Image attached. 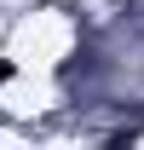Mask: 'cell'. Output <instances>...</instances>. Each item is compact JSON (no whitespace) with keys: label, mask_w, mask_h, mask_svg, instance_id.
I'll list each match as a JSON object with an SVG mask.
<instances>
[{"label":"cell","mask_w":144,"mask_h":150,"mask_svg":"<svg viewBox=\"0 0 144 150\" xmlns=\"http://www.w3.org/2000/svg\"><path fill=\"white\" fill-rule=\"evenodd\" d=\"M12 75H18V69H12V58H0V87H6Z\"/></svg>","instance_id":"obj_1"}]
</instances>
